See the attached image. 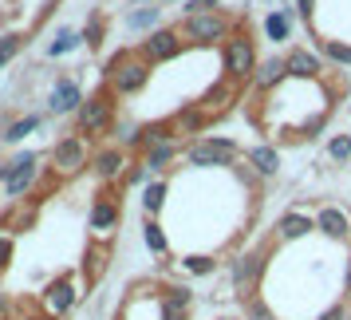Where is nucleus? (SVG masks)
Segmentation results:
<instances>
[{
	"label": "nucleus",
	"mask_w": 351,
	"mask_h": 320,
	"mask_svg": "<svg viewBox=\"0 0 351 320\" xmlns=\"http://www.w3.org/2000/svg\"><path fill=\"white\" fill-rule=\"evenodd\" d=\"M138 4H154V0H134V8H138Z\"/></svg>",
	"instance_id": "nucleus-25"
},
{
	"label": "nucleus",
	"mask_w": 351,
	"mask_h": 320,
	"mask_svg": "<svg viewBox=\"0 0 351 320\" xmlns=\"http://www.w3.org/2000/svg\"><path fill=\"white\" fill-rule=\"evenodd\" d=\"M40 123H44L40 115H20V119H12V123L4 127V135H0V139H4V143H24L32 130H40Z\"/></svg>",
	"instance_id": "nucleus-15"
},
{
	"label": "nucleus",
	"mask_w": 351,
	"mask_h": 320,
	"mask_svg": "<svg viewBox=\"0 0 351 320\" xmlns=\"http://www.w3.org/2000/svg\"><path fill=\"white\" fill-rule=\"evenodd\" d=\"M332 159H335V162L351 159V139H348V135H339V139H332Z\"/></svg>",
	"instance_id": "nucleus-22"
},
{
	"label": "nucleus",
	"mask_w": 351,
	"mask_h": 320,
	"mask_svg": "<svg viewBox=\"0 0 351 320\" xmlns=\"http://www.w3.org/2000/svg\"><path fill=\"white\" fill-rule=\"evenodd\" d=\"M130 166H134V155L119 143H103L91 155V174H95V182H107V186H127Z\"/></svg>",
	"instance_id": "nucleus-11"
},
{
	"label": "nucleus",
	"mask_w": 351,
	"mask_h": 320,
	"mask_svg": "<svg viewBox=\"0 0 351 320\" xmlns=\"http://www.w3.org/2000/svg\"><path fill=\"white\" fill-rule=\"evenodd\" d=\"M221 64H225V76L233 83H241V87L253 83L256 64H261V52H256V40H253V32H249V20L221 44Z\"/></svg>",
	"instance_id": "nucleus-9"
},
{
	"label": "nucleus",
	"mask_w": 351,
	"mask_h": 320,
	"mask_svg": "<svg viewBox=\"0 0 351 320\" xmlns=\"http://www.w3.org/2000/svg\"><path fill=\"white\" fill-rule=\"evenodd\" d=\"M213 320H241V312H221V317H213Z\"/></svg>",
	"instance_id": "nucleus-24"
},
{
	"label": "nucleus",
	"mask_w": 351,
	"mask_h": 320,
	"mask_svg": "<svg viewBox=\"0 0 351 320\" xmlns=\"http://www.w3.org/2000/svg\"><path fill=\"white\" fill-rule=\"evenodd\" d=\"M316 12H319V0H296V16L304 20V28H312Z\"/></svg>",
	"instance_id": "nucleus-21"
},
{
	"label": "nucleus",
	"mask_w": 351,
	"mask_h": 320,
	"mask_svg": "<svg viewBox=\"0 0 351 320\" xmlns=\"http://www.w3.org/2000/svg\"><path fill=\"white\" fill-rule=\"evenodd\" d=\"M123 194H127V186H107V182L95 186L91 202H87V238L114 245L119 225H123Z\"/></svg>",
	"instance_id": "nucleus-5"
},
{
	"label": "nucleus",
	"mask_w": 351,
	"mask_h": 320,
	"mask_svg": "<svg viewBox=\"0 0 351 320\" xmlns=\"http://www.w3.org/2000/svg\"><path fill=\"white\" fill-rule=\"evenodd\" d=\"M83 87L71 76H64V80H56V87L48 91V111L51 115H75L83 107Z\"/></svg>",
	"instance_id": "nucleus-12"
},
{
	"label": "nucleus",
	"mask_w": 351,
	"mask_h": 320,
	"mask_svg": "<svg viewBox=\"0 0 351 320\" xmlns=\"http://www.w3.org/2000/svg\"><path fill=\"white\" fill-rule=\"evenodd\" d=\"M351 80L343 67L324 71L316 80L292 76L285 67V80L269 91H245V119L269 146H308L316 143L335 119V111L348 103Z\"/></svg>",
	"instance_id": "nucleus-2"
},
{
	"label": "nucleus",
	"mask_w": 351,
	"mask_h": 320,
	"mask_svg": "<svg viewBox=\"0 0 351 320\" xmlns=\"http://www.w3.org/2000/svg\"><path fill=\"white\" fill-rule=\"evenodd\" d=\"M91 155H95V143L87 139V135H64V139H56V146L48 150V170L51 174H60L64 182H75L80 174L91 170Z\"/></svg>",
	"instance_id": "nucleus-8"
},
{
	"label": "nucleus",
	"mask_w": 351,
	"mask_h": 320,
	"mask_svg": "<svg viewBox=\"0 0 351 320\" xmlns=\"http://www.w3.org/2000/svg\"><path fill=\"white\" fill-rule=\"evenodd\" d=\"M127 28L130 32H154V28H162V8L158 4H138V8H130L127 12Z\"/></svg>",
	"instance_id": "nucleus-14"
},
{
	"label": "nucleus",
	"mask_w": 351,
	"mask_h": 320,
	"mask_svg": "<svg viewBox=\"0 0 351 320\" xmlns=\"http://www.w3.org/2000/svg\"><path fill=\"white\" fill-rule=\"evenodd\" d=\"M103 36H107V20H103V12H91V20H87V28H83V44L91 52L103 48Z\"/></svg>",
	"instance_id": "nucleus-18"
},
{
	"label": "nucleus",
	"mask_w": 351,
	"mask_h": 320,
	"mask_svg": "<svg viewBox=\"0 0 351 320\" xmlns=\"http://www.w3.org/2000/svg\"><path fill=\"white\" fill-rule=\"evenodd\" d=\"M217 8H221V0H182V16H206Z\"/></svg>",
	"instance_id": "nucleus-20"
},
{
	"label": "nucleus",
	"mask_w": 351,
	"mask_h": 320,
	"mask_svg": "<svg viewBox=\"0 0 351 320\" xmlns=\"http://www.w3.org/2000/svg\"><path fill=\"white\" fill-rule=\"evenodd\" d=\"M12 308H16V301H12L8 293H0V320H8V317H12Z\"/></svg>",
	"instance_id": "nucleus-23"
},
{
	"label": "nucleus",
	"mask_w": 351,
	"mask_h": 320,
	"mask_svg": "<svg viewBox=\"0 0 351 320\" xmlns=\"http://www.w3.org/2000/svg\"><path fill=\"white\" fill-rule=\"evenodd\" d=\"M114 123H119V99L111 95L107 83H99V91H91V95L83 99V107L75 111V130L95 143V139L111 135Z\"/></svg>",
	"instance_id": "nucleus-7"
},
{
	"label": "nucleus",
	"mask_w": 351,
	"mask_h": 320,
	"mask_svg": "<svg viewBox=\"0 0 351 320\" xmlns=\"http://www.w3.org/2000/svg\"><path fill=\"white\" fill-rule=\"evenodd\" d=\"M197 297L174 277H138L130 281L111 320H193Z\"/></svg>",
	"instance_id": "nucleus-3"
},
{
	"label": "nucleus",
	"mask_w": 351,
	"mask_h": 320,
	"mask_svg": "<svg viewBox=\"0 0 351 320\" xmlns=\"http://www.w3.org/2000/svg\"><path fill=\"white\" fill-rule=\"evenodd\" d=\"M12 261H16V233L0 229V273L12 269Z\"/></svg>",
	"instance_id": "nucleus-19"
},
{
	"label": "nucleus",
	"mask_w": 351,
	"mask_h": 320,
	"mask_svg": "<svg viewBox=\"0 0 351 320\" xmlns=\"http://www.w3.org/2000/svg\"><path fill=\"white\" fill-rule=\"evenodd\" d=\"M241 24H245V16H229V12L217 8V12H206V16H182L178 32L190 48H221Z\"/></svg>",
	"instance_id": "nucleus-6"
},
{
	"label": "nucleus",
	"mask_w": 351,
	"mask_h": 320,
	"mask_svg": "<svg viewBox=\"0 0 351 320\" xmlns=\"http://www.w3.org/2000/svg\"><path fill=\"white\" fill-rule=\"evenodd\" d=\"M150 80H154V64H146L143 56H138V48L114 52L111 60H107V67H103V83L111 87L114 99L143 95L146 87H150Z\"/></svg>",
	"instance_id": "nucleus-4"
},
{
	"label": "nucleus",
	"mask_w": 351,
	"mask_h": 320,
	"mask_svg": "<svg viewBox=\"0 0 351 320\" xmlns=\"http://www.w3.org/2000/svg\"><path fill=\"white\" fill-rule=\"evenodd\" d=\"M24 44H28V36H20V32H4L0 36V67L12 64L20 52H24Z\"/></svg>",
	"instance_id": "nucleus-17"
},
{
	"label": "nucleus",
	"mask_w": 351,
	"mask_h": 320,
	"mask_svg": "<svg viewBox=\"0 0 351 320\" xmlns=\"http://www.w3.org/2000/svg\"><path fill=\"white\" fill-rule=\"evenodd\" d=\"M229 277L241 320H351V206L288 202Z\"/></svg>",
	"instance_id": "nucleus-1"
},
{
	"label": "nucleus",
	"mask_w": 351,
	"mask_h": 320,
	"mask_svg": "<svg viewBox=\"0 0 351 320\" xmlns=\"http://www.w3.org/2000/svg\"><path fill=\"white\" fill-rule=\"evenodd\" d=\"M134 48H138V56H143L146 64L166 67V64H174V60H182V56L190 52V44L182 40L178 24H162V28H154V32H146Z\"/></svg>",
	"instance_id": "nucleus-10"
},
{
	"label": "nucleus",
	"mask_w": 351,
	"mask_h": 320,
	"mask_svg": "<svg viewBox=\"0 0 351 320\" xmlns=\"http://www.w3.org/2000/svg\"><path fill=\"white\" fill-rule=\"evenodd\" d=\"M292 24H296L292 8H272L269 16H265V36H269L272 44H285L288 36H292Z\"/></svg>",
	"instance_id": "nucleus-13"
},
{
	"label": "nucleus",
	"mask_w": 351,
	"mask_h": 320,
	"mask_svg": "<svg viewBox=\"0 0 351 320\" xmlns=\"http://www.w3.org/2000/svg\"><path fill=\"white\" fill-rule=\"evenodd\" d=\"M83 44V32H75V28H60L56 32V40L48 44V56L56 60V56H67V52H75Z\"/></svg>",
	"instance_id": "nucleus-16"
}]
</instances>
